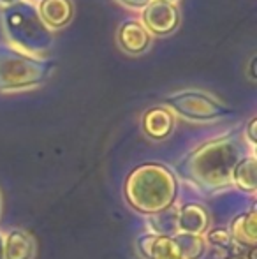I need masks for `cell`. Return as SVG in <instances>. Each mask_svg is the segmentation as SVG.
<instances>
[{
  "instance_id": "obj_1",
  "label": "cell",
  "mask_w": 257,
  "mask_h": 259,
  "mask_svg": "<svg viewBox=\"0 0 257 259\" xmlns=\"http://www.w3.org/2000/svg\"><path fill=\"white\" fill-rule=\"evenodd\" d=\"M0 20L7 42L16 52L41 58L52 50L53 32L42 23L34 4L20 0L4 7Z\"/></svg>"
},
{
  "instance_id": "obj_2",
  "label": "cell",
  "mask_w": 257,
  "mask_h": 259,
  "mask_svg": "<svg viewBox=\"0 0 257 259\" xmlns=\"http://www.w3.org/2000/svg\"><path fill=\"white\" fill-rule=\"evenodd\" d=\"M240 159H243L240 143L234 138L226 136L195 148L189 157H185L182 166L189 167V175L199 182L210 180L215 185H222L231 180L233 167Z\"/></svg>"
},
{
  "instance_id": "obj_3",
  "label": "cell",
  "mask_w": 257,
  "mask_h": 259,
  "mask_svg": "<svg viewBox=\"0 0 257 259\" xmlns=\"http://www.w3.org/2000/svg\"><path fill=\"white\" fill-rule=\"evenodd\" d=\"M55 64L46 58L30 57L14 48L0 46V94L20 92L41 87L52 78Z\"/></svg>"
},
{
  "instance_id": "obj_4",
  "label": "cell",
  "mask_w": 257,
  "mask_h": 259,
  "mask_svg": "<svg viewBox=\"0 0 257 259\" xmlns=\"http://www.w3.org/2000/svg\"><path fill=\"white\" fill-rule=\"evenodd\" d=\"M162 103L173 113L190 122H213V120L226 118L233 113V109L227 104L213 97L212 94L201 92V90H182V92L166 96Z\"/></svg>"
},
{
  "instance_id": "obj_5",
  "label": "cell",
  "mask_w": 257,
  "mask_h": 259,
  "mask_svg": "<svg viewBox=\"0 0 257 259\" xmlns=\"http://www.w3.org/2000/svg\"><path fill=\"white\" fill-rule=\"evenodd\" d=\"M180 9L176 4L168 0H151L141 11V23L151 35H169L180 25Z\"/></svg>"
},
{
  "instance_id": "obj_6",
  "label": "cell",
  "mask_w": 257,
  "mask_h": 259,
  "mask_svg": "<svg viewBox=\"0 0 257 259\" xmlns=\"http://www.w3.org/2000/svg\"><path fill=\"white\" fill-rule=\"evenodd\" d=\"M153 35L146 30L141 20H125L117 30V42L125 53L141 55L148 52Z\"/></svg>"
},
{
  "instance_id": "obj_7",
  "label": "cell",
  "mask_w": 257,
  "mask_h": 259,
  "mask_svg": "<svg viewBox=\"0 0 257 259\" xmlns=\"http://www.w3.org/2000/svg\"><path fill=\"white\" fill-rule=\"evenodd\" d=\"M175 113L166 106H153L141 116V129L153 141L168 140L175 131Z\"/></svg>"
},
{
  "instance_id": "obj_8",
  "label": "cell",
  "mask_w": 257,
  "mask_h": 259,
  "mask_svg": "<svg viewBox=\"0 0 257 259\" xmlns=\"http://www.w3.org/2000/svg\"><path fill=\"white\" fill-rule=\"evenodd\" d=\"M136 249L143 259H182L175 238L168 235H141Z\"/></svg>"
},
{
  "instance_id": "obj_9",
  "label": "cell",
  "mask_w": 257,
  "mask_h": 259,
  "mask_svg": "<svg viewBox=\"0 0 257 259\" xmlns=\"http://www.w3.org/2000/svg\"><path fill=\"white\" fill-rule=\"evenodd\" d=\"M37 13L42 23L53 32L71 23L74 18V4L72 0H41Z\"/></svg>"
},
{
  "instance_id": "obj_10",
  "label": "cell",
  "mask_w": 257,
  "mask_h": 259,
  "mask_svg": "<svg viewBox=\"0 0 257 259\" xmlns=\"http://www.w3.org/2000/svg\"><path fill=\"white\" fill-rule=\"evenodd\" d=\"M231 238L243 247H255L257 242V213L254 210L241 213L231 222Z\"/></svg>"
},
{
  "instance_id": "obj_11",
  "label": "cell",
  "mask_w": 257,
  "mask_h": 259,
  "mask_svg": "<svg viewBox=\"0 0 257 259\" xmlns=\"http://www.w3.org/2000/svg\"><path fill=\"white\" fill-rule=\"evenodd\" d=\"M176 222H178L180 229H183L189 235H201L208 228L210 215L204 206L197 205V203H189V205L182 206Z\"/></svg>"
},
{
  "instance_id": "obj_12",
  "label": "cell",
  "mask_w": 257,
  "mask_h": 259,
  "mask_svg": "<svg viewBox=\"0 0 257 259\" xmlns=\"http://www.w3.org/2000/svg\"><path fill=\"white\" fill-rule=\"evenodd\" d=\"M35 242L23 229H13L6 236V259H34Z\"/></svg>"
},
{
  "instance_id": "obj_13",
  "label": "cell",
  "mask_w": 257,
  "mask_h": 259,
  "mask_svg": "<svg viewBox=\"0 0 257 259\" xmlns=\"http://www.w3.org/2000/svg\"><path fill=\"white\" fill-rule=\"evenodd\" d=\"M257 160L254 155L243 157V159L238 160V164L233 167V173H231V178H233L234 185H236L240 191L243 192H255L257 189Z\"/></svg>"
},
{
  "instance_id": "obj_14",
  "label": "cell",
  "mask_w": 257,
  "mask_h": 259,
  "mask_svg": "<svg viewBox=\"0 0 257 259\" xmlns=\"http://www.w3.org/2000/svg\"><path fill=\"white\" fill-rule=\"evenodd\" d=\"M182 254V259H201L206 252V242L199 235H176L173 236Z\"/></svg>"
},
{
  "instance_id": "obj_15",
  "label": "cell",
  "mask_w": 257,
  "mask_h": 259,
  "mask_svg": "<svg viewBox=\"0 0 257 259\" xmlns=\"http://www.w3.org/2000/svg\"><path fill=\"white\" fill-rule=\"evenodd\" d=\"M206 242L212 243L213 247H217V249H231L233 247V238H231V233L227 231L226 228H215L212 229V231L206 235Z\"/></svg>"
},
{
  "instance_id": "obj_16",
  "label": "cell",
  "mask_w": 257,
  "mask_h": 259,
  "mask_svg": "<svg viewBox=\"0 0 257 259\" xmlns=\"http://www.w3.org/2000/svg\"><path fill=\"white\" fill-rule=\"evenodd\" d=\"M255 125H257V118L254 116V118L248 120L247 129H245V136H247V141L250 147H255Z\"/></svg>"
},
{
  "instance_id": "obj_17",
  "label": "cell",
  "mask_w": 257,
  "mask_h": 259,
  "mask_svg": "<svg viewBox=\"0 0 257 259\" xmlns=\"http://www.w3.org/2000/svg\"><path fill=\"white\" fill-rule=\"evenodd\" d=\"M118 4H122V6L129 7V9H139L143 11L144 7L148 6V4L151 2V0H117Z\"/></svg>"
},
{
  "instance_id": "obj_18",
  "label": "cell",
  "mask_w": 257,
  "mask_h": 259,
  "mask_svg": "<svg viewBox=\"0 0 257 259\" xmlns=\"http://www.w3.org/2000/svg\"><path fill=\"white\" fill-rule=\"evenodd\" d=\"M248 78L250 81H255V57H252L250 64H248Z\"/></svg>"
},
{
  "instance_id": "obj_19",
  "label": "cell",
  "mask_w": 257,
  "mask_h": 259,
  "mask_svg": "<svg viewBox=\"0 0 257 259\" xmlns=\"http://www.w3.org/2000/svg\"><path fill=\"white\" fill-rule=\"evenodd\" d=\"M20 2V0H0V6L2 7H7V6H13V4Z\"/></svg>"
},
{
  "instance_id": "obj_20",
  "label": "cell",
  "mask_w": 257,
  "mask_h": 259,
  "mask_svg": "<svg viewBox=\"0 0 257 259\" xmlns=\"http://www.w3.org/2000/svg\"><path fill=\"white\" fill-rule=\"evenodd\" d=\"M226 259H240V257H238V256H234V257H226Z\"/></svg>"
},
{
  "instance_id": "obj_21",
  "label": "cell",
  "mask_w": 257,
  "mask_h": 259,
  "mask_svg": "<svg viewBox=\"0 0 257 259\" xmlns=\"http://www.w3.org/2000/svg\"><path fill=\"white\" fill-rule=\"evenodd\" d=\"M168 2H173V4H176V0H168Z\"/></svg>"
}]
</instances>
